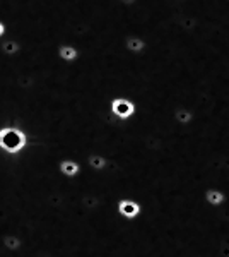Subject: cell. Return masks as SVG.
I'll list each match as a JSON object with an SVG mask.
<instances>
[{
  "label": "cell",
  "instance_id": "7a4b0ae2",
  "mask_svg": "<svg viewBox=\"0 0 229 257\" xmlns=\"http://www.w3.org/2000/svg\"><path fill=\"white\" fill-rule=\"evenodd\" d=\"M203 199H205V202L212 206V208H220V206L226 204V192L219 187H210L205 190Z\"/></svg>",
  "mask_w": 229,
  "mask_h": 257
},
{
  "label": "cell",
  "instance_id": "6da1fadb",
  "mask_svg": "<svg viewBox=\"0 0 229 257\" xmlns=\"http://www.w3.org/2000/svg\"><path fill=\"white\" fill-rule=\"evenodd\" d=\"M0 144L9 151H18L19 148L24 146V136L19 131L7 128V131L0 132Z\"/></svg>",
  "mask_w": 229,
  "mask_h": 257
},
{
  "label": "cell",
  "instance_id": "3957f363",
  "mask_svg": "<svg viewBox=\"0 0 229 257\" xmlns=\"http://www.w3.org/2000/svg\"><path fill=\"white\" fill-rule=\"evenodd\" d=\"M118 213L127 219H134L140 214V206L135 201L123 199V201L118 202Z\"/></svg>",
  "mask_w": 229,
  "mask_h": 257
},
{
  "label": "cell",
  "instance_id": "277c9868",
  "mask_svg": "<svg viewBox=\"0 0 229 257\" xmlns=\"http://www.w3.org/2000/svg\"><path fill=\"white\" fill-rule=\"evenodd\" d=\"M113 113L120 118H128L134 115V105L128 99H115L113 101Z\"/></svg>",
  "mask_w": 229,
  "mask_h": 257
},
{
  "label": "cell",
  "instance_id": "5b68a950",
  "mask_svg": "<svg viewBox=\"0 0 229 257\" xmlns=\"http://www.w3.org/2000/svg\"><path fill=\"white\" fill-rule=\"evenodd\" d=\"M62 170H64V173H67V175H76L79 172V165L72 163V161H67V163L62 165Z\"/></svg>",
  "mask_w": 229,
  "mask_h": 257
},
{
  "label": "cell",
  "instance_id": "8992f818",
  "mask_svg": "<svg viewBox=\"0 0 229 257\" xmlns=\"http://www.w3.org/2000/svg\"><path fill=\"white\" fill-rule=\"evenodd\" d=\"M2 33H4V26L0 24V35H2Z\"/></svg>",
  "mask_w": 229,
  "mask_h": 257
}]
</instances>
